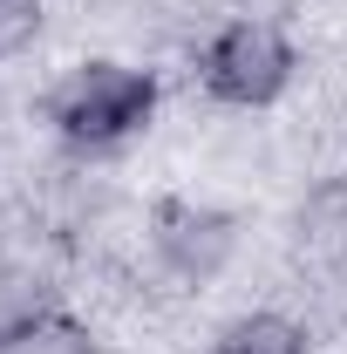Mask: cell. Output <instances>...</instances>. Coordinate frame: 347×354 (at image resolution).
I'll use <instances>...</instances> for the list:
<instances>
[{
    "label": "cell",
    "instance_id": "obj_6",
    "mask_svg": "<svg viewBox=\"0 0 347 354\" xmlns=\"http://www.w3.org/2000/svg\"><path fill=\"white\" fill-rule=\"evenodd\" d=\"M0 354H102V348H95L88 320H75L68 307H55V313H41L21 341H7Z\"/></svg>",
    "mask_w": 347,
    "mask_h": 354
},
{
    "label": "cell",
    "instance_id": "obj_3",
    "mask_svg": "<svg viewBox=\"0 0 347 354\" xmlns=\"http://www.w3.org/2000/svg\"><path fill=\"white\" fill-rule=\"evenodd\" d=\"M150 245H157V259L171 266L177 279L205 286L238 252V218L218 212V205H191V198H157L150 205Z\"/></svg>",
    "mask_w": 347,
    "mask_h": 354
},
{
    "label": "cell",
    "instance_id": "obj_8",
    "mask_svg": "<svg viewBox=\"0 0 347 354\" xmlns=\"http://www.w3.org/2000/svg\"><path fill=\"white\" fill-rule=\"evenodd\" d=\"M259 7H300V0H259Z\"/></svg>",
    "mask_w": 347,
    "mask_h": 354
},
{
    "label": "cell",
    "instance_id": "obj_4",
    "mask_svg": "<svg viewBox=\"0 0 347 354\" xmlns=\"http://www.w3.org/2000/svg\"><path fill=\"white\" fill-rule=\"evenodd\" d=\"M205 354H313V341H306V327L293 320V313H238V320H225L212 334V348Z\"/></svg>",
    "mask_w": 347,
    "mask_h": 354
},
{
    "label": "cell",
    "instance_id": "obj_7",
    "mask_svg": "<svg viewBox=\"0 0 347 354\" xmlns=\"http://www.w3.org/2000/svg\"><path fill=\"white\" fill-rule=\"evenodd\" d=\"M35 35H41V0H0V62H14Z\"/></svg>",
    "mask_w": 347,
    "mask_h": 354
},
{
    "label": "cell",
    "instance_id": "obj_5",
    "mask_svg": "<svg viewBox=\"0 0 347 354\" xmlns=\"http://www.w3.org/2000/svg\"><path fill=\"white\" fill-rule=\"evenodd\" d=\"M55 286H48L41 272H28V266H0V348L7 341H21L41 313H55Z\"/></svg>",
    "mask_w": 347,
    "mask_h": 354
},
{
    "label": "cell",
    "instance_id": "obj_2",
    "mask_svg": "<svg viewBox=\"0 0 347 354\" xmlns=\"http://www.w3.org/2000/svg\"><path fill=\"white\" fill-rule=\"evenodd\" d=\"M293 68H300V48H293V35L272 14H238V21H225L212 41L198 48V82L225 109L279 102L286 82H293Z\"/></svg>",
    "mask_w": 347,
    "mask_h": 354
},
{
    "label": "cell",
    "instance_id": "obj_1",
    "mask_svg": "<svg viewBox=\"0 0 347 354\" xmlns=\"http://www.w3.org/2000/svg\"><path fill=\"white\" fill-rule=\"evenodd\" d=\"M41 116L68 150H123L157 116V75L130 62H82L41 95Z\"/></svg>",
    "mask_w": 347,
    "mask_h": 354
}]
</instances>
